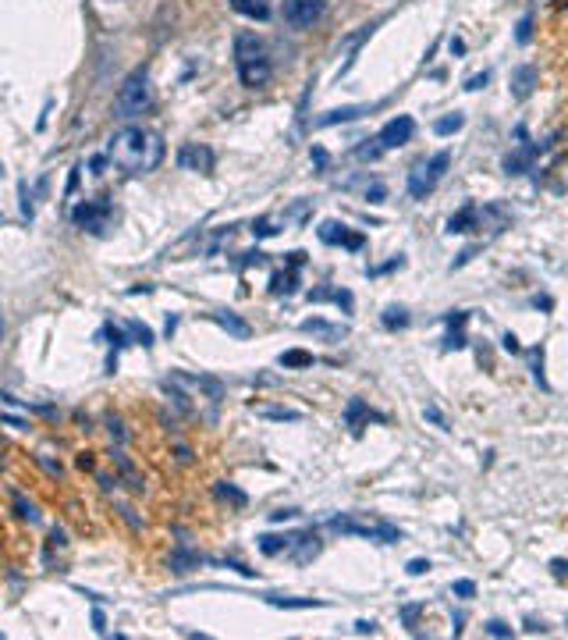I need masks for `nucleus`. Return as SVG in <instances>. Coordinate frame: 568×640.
I'll return each instance as SVG.
<instances>
[{"mask_svg":"<svg viewBox=\"0 0 568 640\" xmlns=\"http://www.w3.org/2000/svg\"><path fill=\"white\" fill-rule=\"evenodd\" d=\"M107 161H111L114 168L128 171V174H146V171L161 168L163 139L153 128L128 125L111 135V143H107Z\"/></svg>","mask_w":568,"mask_h":640,"instance_id":"1","label":"nucleus"},{"mask_svg":"<svg viewBox=\"0 0 568 640\" xmlns=\"http://www.w3.org/2000/svg\"><path fill=\"white\" fill-rule=\"evenodd\" d=\"M235 64H239V79L249 89H263L270 83V75H274L267 43L260 40L256 33H239L235 36Z\"/></svg>","mask_w":568,"mask_h":640,"instance_id":"2","label":"nucleus"},{"mask_svg":"<svg viewBox=\"0 0 568 640\" xmlns=\"http://www.w3.org/2000/svg\"><path fill=\"white\" fill-rule=\"evenodd\" d=\"M150 103H153V89H150V75L146 72H135V75H128L118 89V100H114V107H118V118H139L142 111H150Z\"/></svg>","mask_w":568,"mask_h":640,"instance_id":"3","label":"nucleus"},{"mask_svg":"<svg viewBox=\"0 0 568 640\" xmlns=\"http://www.w3.org/2000/svg\"><path fill=\"white\" fill-rule=\"evenodd\" d=\"M447 168H451V153H447V150L434 153L430 161H419V164L412 168V174H408V192H412L416 200H423L426 192L437 189V182L447 174Z\"/></svg>","mask_w":568,"mask_h":640,"instance_id":"4","label":"nucleus"},{"mask_svg":"<svg viewBox=\"0 0 568 640\" xmlns=\"http://www.w3.org/2000/svg\"><path fill=\"white\" fill-rule=\"evenodd\" d=\"M327 11V0H284V22L291 29H313Z\"/></svg>","mask_w":568,"mask_h":640,"instance_id":"5","label":"nucleus"},{"mask_svg":"<svg viewBox=\"0 0 568 640\" xmlns=\"http://www.w3.org/2000/svg\"><path fill=\"white\" fill-rule=\"evenodd\" d=\"M412 132H416V122L408 118V114H398V118H391L387 125L380 128V146L384 150H395V146H406L408 139H412Z\"/></svg>","mask_w":568,"mask_h":640,"instance_id":"6","label":"nucleus"},{"mask_svg":"<svg viewBox=\"0 0 568 640\" xmlns=\"http://www.w3.org/2000/svg\"><path fill=\"white\" fill-rule=\"evenodd\" d=\"M320 239H324V242H345L348 250H359V246H363V235H348L345 224H338V221H324V224H320Z\"/></svg>","mask_w":568,"mask_h":640,"instance_id":"7","label":"nucleus"},{"mask_svg":"<svg viewBox=\"0 0 568 640\" xmlns=\"http://www.w3.org/2000/svg\"><path fill=\"white\" fill-rule=\"evenodd\" d=\"M377 103H369V107H363V103H356V107H338V111H330V114H324L317 125L327 128V125H338V122H356V118H363V114H369Z\"/></svg>","mask_w":568,"mask_h":640,"instance_id":"8","label":"nucleus"},{"mask_svg":"<svg viewBox=\"0 0 568 640\" xmlns=\"http://www.w3.org/2000/svg\"><path fill=\"white\" fill-rule=\"evenodd\" d=\"M178 164H181V168H210V164H213V153H210V150H203V146H185V150H181V153H178Z\"/></svg>","mask_w":568,"mask_h":640,"instance_id":"9","label":"nucleus"},{"mask_svg":"<svg viewBox=\"0 0 568 640\" xmlns=\"http://www.w3.org/2000/svg\"><path fill=\"white\" fill-rule=\"evenodd\" d=\"M103 217H107V203H82L75 211V224H85V228L96 231L103 224Z\"/></svg>","mask_w":568,"mask_h":640,"instance_id":"10","label":"nucleus"},{"mask_svg":"<svg viewBox=\"0 0 568 640\" xmlns=\"http://www.w3.org/2000/svg\"><path fill=\"white\" fill-rule=\"evenodd\" d=\"M231 7L245 15V18H252V22H267L270 18V4L267 0H231Z\"/></svg>","mask_w":568,"mask_h":640,"instance_id":"11","label":"nucleus"},{"mask_svg":"<svg viewBox=\"0 0 568 640\" xmlns=\"http://www.w3.org/2000/svg\"><path fill=\"white\" fill-rule=\"evenodd\" d=\"M295 541H299L295 534H284V537H278V534H267V537H260V552L263 555H281V552H288Z\"/></svg>","mask_w":568,"mask_h":640,"instance_id":"12","label":"nucleus"},{"mask_svg":"<svg viewBox=\"0 0 568 640\" xmlns=\"http://www.w3.org/2000/svg\"><path fill=\"white\" fill-rule=\"evenodd\" d=\"M213 320H217V324H220L228 335H235V339H249V335H252V331H249V324H245V320H239L235 313H213Z\"/></svg>","mask_w":568,"mask_h":640,"instance_id":"13","label":"nucleus"},{"mask_svg":"<svg viewBox=\"0 0 568 640\" xmlns=\"http://www.w3.org/2000/svg\"><path fill=\"white\" fill-rule=\"evenodd\" d=\"M476 213H480V211L469 203L465 211H458L455 217H451V221H447V231H451V235H455V231H469V224L476 221Z\"/></svg>","mask_w":568,"mask_h":640,"instance_id":"14","label":"nucleus"},{"mask_svg":"<svg viewBox=\"0 0 568 640\" xmlns=\"http://www.w3.org/2000/svg\"><path fill=\"white\" fill-rule=\"evenodd\" d=\"M270 605H278V608H324V601H317V597H270Z\"/></svg>","mask_w":568,"mask_h":640,"instance_id":"15","label":"nucleus"},{"mask_svg":"<svg viewBox=\"0 0 568 640\" xmlns=\"http://www.w3.org/2000/svg\"><path fill=\"white\" fill-rule=\"evenodd\" d=\"M281 367H313V352L288 349V352H281Z\"/></svg>","mask_w":568,"mask_h":640,"instance_id":"16","label":"nucleus"},{"mask_svg":"<svg viewBox=\"0 0 568 640\" xmlns=\"http://www.w3.org/2000/svg\"><path fill=\"white\" fill-rule=\"evenodd\" d=\"M462 125H465L462 114H447V118H441V122L434 125V132H437V135H451V132H458Z\"/></svg>","mask_w":568,"mask_h":640,"instance_id":"17","label":"nucleus"},{"mask_svg":"<svg viewBox=\"0 0 568 640\" xmlns=\"http://www.w3.org/2000/svg\"><path fill=\"white\" fill-rule=\"evenodd\" d=\"M533 79H536L533 68H519V75H515V96H529V83Z\"/></svg>","mask_w":568,"mask_h":640,"instance_id":"18","label":"nucleus"},{"mask_svg":"<svg viewBox=\"0 0 568 640\" xmlns=\"http://www.w3.org/2000/svg\"><path fill=\"white\" fill-rule=\"evenodd\" d=\"M128 331H132L135 339L142 341V345H153V331H150L146 324H139V320H132V324H128Z\"/></svg>","mask_w":568,"mask_h":640,"instance_id":"19","label":"nucleus"},{"mask_svg":"<svg viewBox=\"0 0 568 640\" xmlns=\"http://www.w3.org/2000/svg\"><path fill=\"white\" fill-rule=\"evenodd\" d=\"M384 324H387V328H406L408 324L406 310H395V306H391V310H387V317H384Z\"/></svg>","mask_w":568,"mask_h":640,"instance_id":"20","label":"nucleus"},{"mask_svg":"<svg viewBox=\"0 0 568 640\" xmlns=\"http://www.w3.org/2000/svg\"><path fill=\"white\" fill-rule=\"evenodd\" d=\"M263 417H270V420H299V413L295 409H260Z\"/></svg>","mask_w":568,"mask_h":640,"instance_id":"21","label":"nucleus"},{"mask_svg":"<svg viewBox=\"0 0 568 640\" xmlns=\"http://www.w3.org/2000/svg\"><path fill=\"white\" fill-rule=\"evenodd\" d=\"M487 634L490 637H512V626L501 623V619H494V623H487Z\"/></svg>","mask_w":568,"mask_h":640,"instance_id":"22","label":"nucleus"},{"mask_svg":"<svg viewBox=\"0 0 568 640\" xmlns=\"http://www.w3.org/2000/svg\"><path fill=\"white\" fill-rule=\"evenodd\" d=\"M451 591H455L458 597H473L476 595V584H473V580H455V587H451Z\"/></svg>","mask_w":568,"mask_h":640,"instance_id":"23","label":"nucleus"},{"mask_svg":"<svg viewBox=\"0 0 568 640\" xmlns=\"http://www.w3.org/2000/svg\"><path fill=\"white\" fill-rule=\"evenodd\" d=\"M366 196H369V203H380V200L387 196V189H384L380 182H373V185H366Z\"/></svg>","mask_w":568,"mask_h":640,"instance_id":"24","label":"nucleus"},{"mask_svg":"<svg viewBox=\"0 0 568 640\" xmlns=\"http://www.w3.org/2000/svg\"><path fill=\"white\" fill-rule=\"evenodd\" d=\"M302 331H320V335H334V328H330V324H324V320H306V324H302Z\"/></svg>","mask_w":568,"mask_h":640,"instance_id":"25","label":"nucleus"},{"mask_svg":"<svg viewBox=\"0 0 568 640\" xmlns=\"http://www.w3.org/2000/svg\"><path fill=\"white\" fill-rule=\"evenodd\" d=\"M426 569H430V562H426V558H412V562H408V573H412V576H423Z\"/></svg>","mask_w":568,"mask_h":640,"instance_id":"26","label":"nucleus"},{"mask_svg":"<svg viewBox=\"0 0 568 640\" xmlns=\"http://www.w3.org/2000/svg\"><path fill=\"white\" fill-rule=\"evenodd\" d=\"M356 634H359V637H366V634H377V623H369V619H359V623H356Z\"/></svg>","mask_w":568,"mask_h":640,"instance_id":"27","label":"nucleus"},{"mask_svg":"<svg viewBox=\"0 0 568 640\" xmlns=\"http://www.w3.org/2000/svg\"><path fill=\"white\" fill-rule=\"evenodd\" d=\"M529 29H533V18H523V22H519V43H529Z\"/></svg>","mask_w":568,"mask_h":640,"instance_id":"28","label":"nucleus"},{"mask_svg":"<svg viewBox=\"0 0 568 640\" xmlns=\"http://www.w3.org/2000/svg\"><path fill=\"white\" fill-rule=\"evenodd\" d=\"M487 72H484V75H473V79H469V85H465V89H484V85H487Z\"/></svg>","mask_w":568,"mask_h":640,"instance_id":"29","label":"nucleus"},{"mask_svg":"<svg viewBox=\"0 0 568 640\" xmlns=\"http://www.w3.org/2000/svg\"><path fill=\"white\" fill-rule=\"evenodd\" d=\"M504 349H508V352H519V339H515V335H504Z\"/></svg>","mask_w":568,"mask_h":640,"instance_id":"30","label":"nucleus"},{"mask_svg":"<svg viewBox=\"0 0 568 640\" xmlns=\"http://www.w3.org/2000/svg\"><path fill=\"white\" fill-rule=\"evenodd\" d=\"M551 566H554V576H565V573H568V566H565V562H562V558H554Z\"/></svg>","mask_w":568,"mask_h":640,"instance_id":"31","label":"nucleus"},{"mask_svg":"<svg viewBox=\"0 0 568 640\" xmlns=\"http://www.w3.org/2000/svg\"><path fill=\"white\" fill-rule=\"evenodd\" d=\"M93 626L103 634V612H93Z\"/></svg>","mask_w":568,"mask_h":640,"instance_id":"32","label":"nucleus"},{"mask_svg":"<svg viewBox=\"0 0 568 640\" xmlns=\"http://www.w3.org/2000/svg\"><path fill=\"white\" fill-rule=\"evenodd\" d=\"M426 417H430V420H434L437 427H445V420H441V413H437V409H426Z\"/></svg>","mask_w":568,"mask_h":640,"instance_id":"33","label":"nucleus"},{"mask_svg":"<svg viewBox=\"0 0 568 640\" xmlns=\"http://www.w3.org/2000/svg\"><path fill=\"white\" fill-rule=\"evenodd\" d=\"M0 339H4V313H0Z\"/></svg>","mask_w":568,"mask_h":640,"instance_id":"34","label":"nucleus"}]
</instances>
